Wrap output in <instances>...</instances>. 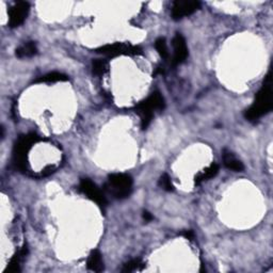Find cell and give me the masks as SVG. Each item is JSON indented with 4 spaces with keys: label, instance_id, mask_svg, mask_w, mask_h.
<instances>
[{
    "label": "cell",
    "instance_id": "cell-1",
    "mask_svg": "<svg viewBox=\"0 0 273 273\" xmlns=\"http://www.w3.org/2000/svg\"><path fill=\"white\" fill-rule=\"evenodd\" d=\"M272 86H271V74L267 76V79L262 86V89L256 94L254 104L245 111L244 117L249 122H256L257 119L267 115L272 109Z\"/></svg>",
    "mask_w": 273,
    "mask_h": 273
},
{
    "label": "cell",
    "instance_id": "cell-2",
    "mask_svg": "<svg viewBox=\"0 0 273 273\" xmlns=\"http://www.w3.org/2000/svg\"><path fill=\"white\" fill-rule=\"evenodd\" d=\"M165 107L164 98L160 92H154L136 106V113L141 118V127L146 129L150 126L155 111H162Z\"/></svg>",
    "mask_w": 273,
    "mask_h": 273
},
{
    "label": "cell",
    "instance_id": "cell-3",
    "mask_svg": "<svg viewBox=\"0 0 273 273\" xmlns=\"http://www.w3.org/2000/svg\"><path fill=\"white\" fill-rule=\"evenodd\" d=\"M39 141V137L35 132L24 135L18 138L17 142L13 150L14 164L16 169L22 172L28 171V155L33 144Z\"/></svg>",
    "mask_w": 273,
    "mask_h": 273
},
{
    "label": "cell",
    "instance_id": "cell-4",
    "mask_svg": "<svg viewBox=\"0 0 273 273\" xmlns=\"http://www.w3.org/2000/svg\"><path fill=\"white\" fill-rule=\"evenodd\" d=\"M110 195L117 199L128 197L132 192V178L128 174L116 173L108 177V183L105 186Z\"/></svg>",
    "mask_w": 273,
    "mask_h": 273
},
{
    "label": "cell",
    "instance_id": "cell-5",
    "mask_svg": "<svg viewBox=\"0 0 273 273\" xmlns=\"http://www.w3.org/2000/svg\"><path fill=\"white\" fill-rule=\"evenodd\" d=\"M108 58H115L118 56H138L142 54V49L139 46L124 43H115L102 46L95 50Z\"/></svg>",
    "mask_w": 273,
    "mask_h": 273
},
{
    "label": "cell",
    "instance_id": "cell-6",
    "mask_svg": "<svg viewBox=\"0 0 273 273\" xmlns=\"http://www.w3.org/2000/svg\"><path fill=\"white\" fill-rule=\"evenodd\" d=\"M79 189L83 193L84 195L88 196L93 202H95L101 207H105L107 205V199L103 193V191L99 189L97 186L88 178H84L80 182Z\"/></svg>",
    "mask_w": 273,
    "mask_h": 273
},
{
    "label": "cell",
    "instance_id": "cell-7",
    "mask_svg": "<svg viewBox=\"0 0 273 273\" xmlns=\"http://www.w3.org/2000/svg\"><path fill=\"white\" fill-rule=\"evenodd\" d=\"M201 3L198 1H192V0H178L173 4L172 17L178 21L186 16L193 14L196 10L199 9Z\"/></svg>",
    "mask_w": 273,
    "mask_h": 273
},
{
    "label": "cell",
    "instance_id": "cell-8",
    "mask_svg": "<svg viewBox=\"0 0 273 273\" xmlns=\"http://www.w3.org/2000/svg\"><path fill=\"white\" fill-rule=\"evenodd\" d=\"M30 10L28 2L21 1L12 6L9 11V26L11 28H16L21 26L27 18Z\"/></svg>",
    "mask_w": 273,
    "mask_h": 273
},
{
    "label": "cell",
    "instance_id": "cell-9",
    "mask_svg": "<svg viewBox=\"0 0 273 273\" xmlns=\"http://www.w3.org/2000/svg\"><path fill=\"white\" fill-rule=\"evenodd\" d=\"M172 45H173V50H174L172 57V64L178 65L183 63L185 60L187 59L188 48L185 39L181 33H177V35L174 37V39H173L172 41Z\"/></svg>",
    "mask_w": 273,
    "mask_h": 273
},
{
    "label": "cell",
    "instance_id": "cell-10",
    "mask_svg": "<svg viewBox=\"0 0 273 273\" xmlns=\"http://www.w3.org/2000/svg\"><path fill=\"white\" fill-rule=\"evenodd\" d=\"M28 254V248L27 244H24L23 248L19 250L16 254L11 258V261L9 263L8 268L5 269L4 272H9V273H16L21 271V263L23 259L27 256Z\"/></svg>",
    "mask_w": 273,
    "mask_h": 273
},
{
    "label": "cell",
    "instance_id": "cell-11",
    "mask_svg": "<svg viewBox=\"0 0 273 273\" xmlns=\"http://www.w3.org/2000/svg\"><path fill=\"white\" fill-rule=\"evenodd\" d=\"M223 163L226 168L234 172H243L244 170L243 163L230 151H223Z\"/></svg>",
    "mask_w": 273,
    "mask_h": 273
},
{
    "label": "cell",
    "instance_id": "cell-12",
    "mask_svg": "<svg viewBox=\"0 0 273 273\" xmlns=\"http://www.w3.org/2000/svg\"><path fill=\"white\" fill-rule=\"evenodd\" d=\"M88 268L94 272H102L104 270V262L101 252L98 250H93L88 258Z\"/></svg>",
    "mask_w": 273,
    "mask_h": 273
},
{
    "label": "cell",
    "instance_id": "cell-13",
    "mask_svg": "<svg viewBox=\"0 0 273 273\" xmlns=\"http://www.w3.org/2000/svg\"><path fill=\"white\" fill-rule=\"evenodd\" d=\"M38 54V47L35 42H27L16 49V56L18 58H30Z\"/></svg>",
    "mask_w": 273,
    "mask_h": 273
},
{
    "label": "cell",
    "instance_id": "cell-14",
    "mask_svg": "<svg viewBox=\"0 0 273 273\" xmlns=\"http://www.w3.org/2000/svg\"><path fill=\"white\" fill-rule=\"evenodd\" d=\"M69 79V77L62 74V73H58V72H52L49 73V74H46L44 76H41L38 78L36 82L37 83H52V82H59V81H66Z\"/></svg>",
    "mask_w": 273,
    "mask_h": 273
},
{
    "label": "cell",
    "instance_id": "cell-15",
    "mask_svg": "<svg viewBox=\"0 0 273 273\" xmlns=\"http://www.w3.org/2000/svg\"><path fill=\"white\" fill-rule=\"evenodd\" d=\"M219 173V165L217 163H212L207 169H205L202 173L195 177V183L201 184L204 181H208L210 178H214Z\"/></svg>",
    "mask_w": 273,
    "mask_h": 273
},
{
    "label": "cell",
    "instance_id": "cell-16",
    "mask_svg": "<svg viewBox=\"0 0 273 273\" xmlns=\"http://www.w3.org/2000/svg\"><path fill=\"white\" fill-rule=\"evenodd\" d=\"M92 68L93 74H95L97 76H103L108 71V64L103 59H96L92 63Z\"/></svg>",
    "mask_w": 273,
    "mask_h": 273
},
{
    "label": "cell",
    "instance_id": "cell-17",
    "mask_svg": "<svg viewBox=\"0 0 273 273\" xmlns=\"http://www.w3.org/2000/svg\"><path fill=\"white\" fill-rule=\"evenodd\" d=\"M155 47L158 51V54L160 55L163 59L169 58V51H168V45H166V41L164 38H159L155 42Z\"/></svg>",
    "mask_w": 273,
    "mask_h": 273
},
{
    "label": "cell",
    "instance_id": "cell-18",
    "mask_svg": "<svg viewBox=\"0 0 273 273\" xmlns=\"http://www.w3.org/2000/svg\"><path fill=\"white\" fill-rule=\"evenodd\" d=\"M143 264L141 263L140 259H132V261H129L128 263H126L124 265V267L122 268L123 272H134V271H138L142 268Z\"/></svg>",
    "mask_w": 273,
    "mask_h": 273
},
{
    "label": "cell",
    "instance_id": "cell-19",
    "mask_svg": "<svg viewBox=\"0 0 273 273\" xmlns=\"http://www.w3.org/2000/svg\"><path fill=\"white\" fill-rule=\"evenodd\" d=\"M159 186L160 187L165 190V191H173L174 190V186H173L172 182H171V178L168 174H163L160 179H159Z\"/></svg>",
    "mask_w": 273,
    "mask_h": 273
},
{
    "label": "cell",
    "instance_id": "cell-20",
    "mask_svg": "<svg viewBox=\"0 0 273 273\" xmlns=\"http://www.w3.org/2000/svg\"><path fill=\"white\" fill-rule=\"evenodd\" d=\"M182 235L186 239H188V240H193L195 239V233H193V231H185L182 233Z\"/></svg>",
    "mask_w": 273,
    "mask_h": 273
},
{
    "label": "cell",
    "instance_id": "cell-21",
    "mask_svg": "<svg viewBox=\"0 0 273 273\" xmlns=\"http://www.w3.org/2000/svg\"><path fill=\"white\" fill-rule=\"evenodd\" d=\"M143 219L145 220L146 222H150V221H152L153 219H154V217H153V216L150 214V212L144 211V212H143Z\"/></svg>",
    "mask_w": 273,
    "mask_h": 273
}]
</instances>
